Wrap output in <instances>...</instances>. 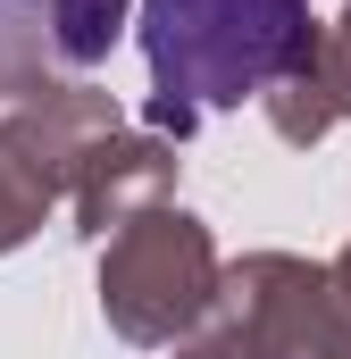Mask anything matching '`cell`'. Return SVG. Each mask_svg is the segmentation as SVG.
I'll return each instance as SVG.
<instances>
[{
	"label": "cell",
	"mask_w": 351,
	"mask_h": 359,
	"mask_svg": "<svg viewBox=\"0 0 351 359\" xmlns=\"http://www.w3.org/2000/svg\"><path fill=\"white\" fill-rule=\"evenodd\" d=\"M159 117H209L284 84L310 59V0H143Z\"/></svg>",
	"instance_id": "cell-1"
},
{
	"label": "cell",
	"mask_w": 351,
	"mask_h": 359,
	"mask_svg": "<svg viewBox=\"0 0 351 359\" xmlns=\"http://www.w3.org/2000/svg\"><path fill=\"white\" fill-rule=\"evenodd\" d=\"M134 0H0V76H92Z\"/></svg>",
	"instance_id": "cell-2"
}]
</instances>
